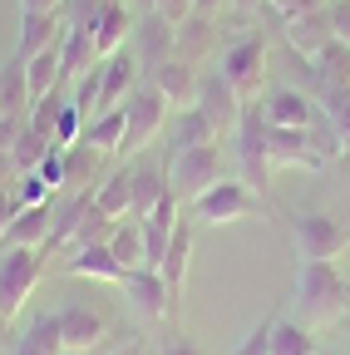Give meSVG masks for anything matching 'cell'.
I'll return each mask as SVG.
<instances>
[{
	"mask_svg": "<svg viewBox=\"0 0 350 355\" xmlns=\"http://www.w3.org/2000/svg\"><path fill=\"white\" fill-rule=\"evenodd\" d=\"M217 74H222V79L237 89V99H242V104L261 99V94H267V35H261V30L237 35V40L227 44L222 69H217Z\"/></svg>",
	"mask_w": 350,
	"mask_h": 355,
	"instance_id": "3957f363",
	"label": "cell"
},
{
	"mask_svg": "<svg viewBox=\"0 0 350 355\" xmlns=\"http://www.w3.org/2000/svg\"><path fill=\"white\" fill-rule=\"evenodd\" d=\"M331 40H335V35H331V15H326V10L286 20V44H291V50H296L301 60H316Z\"/></svg>",
	"mask_w": 350,
	"mask_h": 355,
	"instance_id": "ffe728a7",
	"label": "cell"
},
{
	"mask_svg": "<svg viewBox=\"0 0 350 355\" xmlns=\"http://www.w3.org/2000/svg\"><path fill=\"white\" fill-rule=\"evenodd\" d=\"M15 212H20V198H15V188H0V242H6V232H10Z\"/></svg>",
	"mask_w": 350,
	"mask_h": 355,
	"instance_id": "bcb514c9",
	"label": "cell"
},
{
	"mask_svg": "<svg viewBox=\"0 0 350 355\" xmlns=\"http://www.w3.org/2000/svg\"><path fill=\"white\" fill-rule=\"evenodd\" d=\"M69 0H20V10H64Z\"/></svg>",
	"mask_w": 350,
	"mask_h": 355,
	"instance_id": "c3c4849f",
	"label": "cell"
},
{
	"mask_svg": "<svg viewBox=\"0 0 350 355\" xmlns=\"http://www.w3.org/2000/svg\"><path fill=\"white\" fill-rule=\"evenodd\" d=\"M143 79H153L158 84V94L173 104V109H193L198 104V89H202V74H198V64H188V60H163L153 74H143Z\"/></svg>",
	"mask_w": 350,
	"mask_h": 355,
	"instance_id": "9a60e30c",
	"label": "cell"
},
{
	"mask_svg": "<svg viewBox=\"0 0 350 355\" xmlns=\"http://www.w3.org/2000/svg\"><path fill=\"white\" fill-rule=\"evenodd\" d=\"M60 336H64V350H99L104 336H109V321L99 316L94 306H60Z\"/></svg>",
	"mask_w": 350,
	"mask_h": 355,
	"instance_id": "2e32d148",
	"label": "cell"
},
{
	"mask_svg": "<svg viewBox=\"0 0 350 355\" xmlns=\"http://www.w3.org/2000/svg\"><path fill=\"white\" fill-rule=\"evenodd\" d=\"M45 247H6L0 252V316L15 321V311L30 301V291L45 277Z\"/></svg>",
	"mask_w": 350,
	"mask_h": 355,
	"instance_id": "277c9868",
	"label": "cell"
},
{
	"mask_svg": "<svg viewBox=\"0 0 350 355\" xmlns=\"http://www.w3.org/2000/svg\"><path fill=\"white\" fill-rule=\"evenodd\" d=\"M261 114H267L272 128H311L321 119V104L296 84H281V89H267L261 94Z\"/></svg>",
	"mask_w": 350,
	"mask_h": 355,
	"instance_id": "30bf717a",
	"label": "cell"
},
{
	"mask_svg": "<svg viewBox=\"0 0 350 355\" xmlns=\"http://www.w3.org/2000/svg\"><path fill=\"white\" fill-rule=\"evenodd\" d=\"M321 114H326V123L335 128L340 153H350V84H331V89H321Z\"/></svg>",
	"mask_w": 350,
	"mask_h": 355,
	"instance_id": "1f68e13d",
	"label": "cell"
},
{
	"mask_svg": "<svg viewBox=\"0 0 350 355\" xmlns=\"http://www.w3.org/2000/svg\"><path fill=\"white\" fill-rule=\"evenodd\" d=\"M123 114H128V133H123V153H139V148H148L158 133L168 128V114H173V104L158 94V84L153 79H139L134 84V94L123 99Z\"/></svg>",
	"mask_w": 350,
	"mask_h": 355,
	"instance_id": "8992f818",
	"label": "cell"
},
{
	"mask_svg": "<svg viewBox=\"0 0 350 355\" xmlns=\"http://www.w3.org/2000/svg\"><path fill=\"white\" fill-rule=\"evenodd\" d=\"M114 227H119L114 217H104L99 207H89V212L79 217V227H74V237H69V252H64V257H74V252H84V247H104V242L114 237Z\"/></svg>",
	"mask_w": 350,
	"mask_h": 355,
	"instance_id": "836d02e7",
	"label": "cell"
},
{
	"mask_svg": "<svg viewBox=\"0 0 350 355\" xmlns=\"http://www.w3.org/2000/svg\"><path fill=\"white\" fill-rule=\"evenodd\" d=\"M134 10L123 6V0H114V6H104L99 10V20L89 25V35H94V50H99V60H109V55H119L128 40H134Z\"/></svg>",
	"mask_w": 350,
	"mask_h": 355,
	"instance_id": "e0dca14e",
	"label": "cell"
},
{
	"mask_svg": "<svg viewBox=\"0 0 350 355\" xmlns=\"http://www.w3.org/2000/svg\"><path fill=\"white\" fill-rule=\"evenodd\" d=\"M35 173L45 178V183H50L55 193H64V148H50V153H45V163H40Z\"/></svg>",
	"mask_w": 350,
	"mask_h": 355,
	"instance_id": "60d3db41",
	"label": "cell"
},
{
	"mask_svg": "<svg viewBox=\"0 0 350 355\" xmlns=\"http://www.w3.org/2000/svg\"><path fill=\"white\" fill-rule=\"evenodd\" d=\"M272 326H277V316H267L252 336H242V345H237L232 355H272Z\"/></svg>",
	"mask_w": 350,
	"mask_h": 355,
	"instance_id": "ab89813d",
	"label": "cell"
},
{
	"mask_svg": "<svg viewBox=\"0 0 350 355\" xmlns=\"http://www.w3.org/2000/svg\"><path fill=\"white\" fill-rule=\"evenodd\" d=\"M55 144L50 139H40V133L25 123V133H20V139H15V148H10V163H15V178L20 173H35L40 163H45V153H50Z\"/></svg>",
	"mask_w": 350,
	"mask_h": 355,
	"instance_id": "d590c367",
	"label": "cell"
},
{
	"mask_svg": "<svg viewBox=\"0 0 350 355\" xmlns=\"http://www.w3.org/2000/svg\"><path fill=\"white\" fill-rule=\"evenodd\" d=\"M60 55H64V79H79V74H89L99 64V50H94V35L89 30H64V44H60Z\"/></svg>",
	"mask_w": 350,
	"mask_h": 355,
	"instance_id": "f1b7e54d",
	"label": "cell"
},
{
	"mask_svg": "<svg viewBox=\"0 0 350 355\" xmlns=\"http://www.w3.org/2000/svg\"><path fill=\"white\" fill-rule=\"evenodd\" d=\"M10 178H15V163H10L6 148H0V188H10Z\"/></svg>",
	"mask_w": 350,
	"mask_h": 355,
	"instance_id": "681fc988",
	"label": "cell"
},
{
	"mask_svg": "<svg viewBox=\"0 0 350 355\" xmlns=\"http://www.w3.org/2000/svg\"><path fill=\"white\" fill-rule=\"evenodd\" d=\"M217 15H188L183 25H178V60H188V64H198V60H207V50H212V35H217V25H212Z\"/></svg>",
	"mask_w": 350,
	"mask_h": 355,
	"instance_id": "4316f807",
	"label": "cell"
},
{
	"mask_svg": "<svg viewBox=\"0 0 350 355\" xmlns=\"http://www.w3.org/2000/svg\"><path fill=\"white\" fill-rule=\"evenodd\" d=\"M45 242H50V202L45 207H20L6 242H0V252L6 247H45Z\"/></svg>",
	"mask_w": 350,
	"mask_h": 355,
	"instance_id": "d4e9b609",
	"label": "cell"
},
{
	"mask_svg": "<svg viewBox=\"0 0 350 355\" xmlns=\"http://www.w3.org/2000/svg\"><path fill=\"white\" fill-rule=\"evenodd\" d=\"M267 114H261V99H252V104H242V119H237V128H232V139H237V178L256 193V198H267V188H272V158H267Z\"/></svg>",
	"mask_w": 350,
	"mask_h": 355,
	"instance_id": "7a4b0ae2",
	"label": "cell"
},
{
	"mask_svg": "<svg viewBox=\"0 0 350 355\" xmlns=\"http://www.w3.org/2000/svg\"><path fill=\"white\" fill-rule=\"evenodd\" d=\"M158 355H202V350H198V345H193V340H188V336H183L178 326H173V331L163 336V345H158Z\"/></svg>",
	"mask_w": 350,
	"mask_h": 355,
	"instance_id": "f6af8a7d",
	"label": "cell"
},
{
	"mask_svg": "<svg viewBox=\"0 0 350 355\" xmlns=\"http://www.w3.org/2000/svg\"><path fill=\"white\" fill-rule=\"evenodd\" d=\"M316 350L321 345H316L311 326H301L291 316H277V326H272V355H316Z\"/></svg>",
	"mask_w": 350,
	"mask_h": 355,
	"instance_id": "f546056e",
	"label": "cell"
},
{
	"mask_svg": "<svg viewBox=\"0 0 350 355\" xmlns=\"http://www.w3.org/2000/svg\"><path fill=\"white\" fill-rule=\"evenodd\" d=\"M109 252H114V261L123 266V272H139V266H143V227H139L134 217H123L119 227H114Z\"/></svg>",
	"mask_w": 350,
	"mask_h": 355,
	"instance_id": "4dcf8cb0",
	"label": "cell"
},
{
	"mask_svg": "<svg viewBox=\"0 0 350 355\" xmlns=\"http://www.w3.org/2000/svg\"><path fill=\"white\" fill-rule=\"evenodd\" d=\"M306 69H311V79H316L321 89H331V84H350V44L331 40L316 60H306Z\"/></svg>",
	"mask_w": 350,
	"mask_h": 355,
	"instance_id": "83f0119b",
	"label": "cell"
},
{
	"mask_svg": "<svg viewBox=\"0 0 350 355\" xmlns=\"http://www.w3.org/2000/svg\"><path fill=\"white\" fill-rule=\"evenodd\" d=\"M316 355H335V350H316Z\"/></svg>",
	"mask_w": 350,
	"mask_h": 355,
	"instance_id": "11a10c76",
	"label": "cell"
},
{
	"mask_svg": "<svg viewBox=\"0 0 350 355\" xmlns=\"http://www.w3.org/2000/svg\"><path fill=\"white\" fill-rule=\"evenodd\" d=\"M261 202L267 198H256L242 178H217V183L193 202V217L202 222V227H227V222H242V217H256Z\"/></svg>",
	"mask_w": 350,
	"mask_h": 355,
	"instance_id": "52a82bcc",
	"label": "cell"
},
{
	"mask_svg": "<svg viewBox=\"0 0 350 355\" xmlns=\"http://www.w3.org/2000/svg\"><path fill=\"white\" fill-rule=\"evenodd\" d=\"M10 355H64V336H60V316H55V311L35 316V321L15 336Z\"/></svg>",
	"mask_w": 350,
	"mask_h": 355,
	"instance_id": "603a6c76",
	"label": "cell"
},
{
	"mask_svg": "<svg viewBox=\"0 0 350 355\" xmlns=\"http://www.w3.org/2000/svg\"><path fill=\"white\" fill-rule=\"evenodd\" d=\"M114 355H148V350H143V345H139V340H134V345H119V350H114Z\"/></svg>",
	"mask_w": 350,
	"mask_h": 355,
	"instance_id": "f5cc1de1",
	"label": "cell"
},
{
	"mask_svg": "<svg viewBox=\"0 0 350 355\" xmlns=\"http://www.w3.org/2000/svg\"><path fill=\"white\" fill-rule=\"evenodd\" d=\"M326 15H331V35H335L340 44H350V0H331Z\"/></svg>",
	"mask_w": 350,
	"mask_h": 355,
	"instance_id": "7bdbcfd3",
	"label": "cell"
},
{
	"mask_svg": "<svg viewBox=\"0 0 350 355\" xmlns=\"http://www.w3.org/2000/svg\"><path fill=\"white\" fill-rule=\"evenodd\" d=\"M69 30L64 10H20V40H15V60H35L40 50L60 44Z\"/></svg>",
	"mask_w": 350,
	"mask_h": 355,
	"instance_id": "4fadbf2b",
	"label": "cell"
},
{
	"mask_svg": "<svg viewBox=\"0 0 350 355\" xmlns=\"http://www.w3.org/2000/svg\"><path fill=\"white\" fill-rule=\"evenodd\" d=\"M256 6H267V0H227L222 10H232V15H237V25H242V20H247V15H252Z\"/></svg>",
	"mask_w": 350,
	"mask_h": 355,
	"instance_id": "7dc6e473",
	"label": "cell"
},
{
	"mask_svg": "<svg viewBox=\"0 0 350 355\" xmlns=\"http://www.w3.org/2000/svg\"><path fill=\"white\" fill-rule=\"evenodd\" d=\"M123 296H128V306L139 311V316H148V321H178V311H173V296H168V282H163V272H153V266H139V272H128V282H123Z\"/></svg>",
	"mask_w": 350,
	"mask_h": 355,
	"instance_id": "8fae6325",
	"label": "cell"
},
{
	"mask_svg": "<svg viewBox=\"0 0 350 355\" xmlns=\"http://www.w3.org/2000/svg\"><path fill=\"white\" fill-rule=\"evenodd\" d=\"M198 109L212 119L217 139H232V128H237V119H242V99H237V89H232L222 74H202V89H198Z\"/></svg>",
	"mask_w": 350,
	"mask_h": 355,
	"instance_id": "7c38bea8",
	"label": "cell"
},
{
	"mask_svg": "<svg viewBox=\"0 0 350 355\" xmlns=\"http://www.w3.org/2000/svg\"><path fill=\"white\" fill-rule=\"evenodd\" d=\"M128 193H134V202H128V217L134 222H143L168 193H173V183H168V168L163 163H153V158H143V163H134L128 168Z\"/></svg>",
	"mask_w": 350,
	"mask_h": 355,
	"instance_id": "5bb4252c",
	"label": "cell"
},
{
	"mask_svg": "<svg viewBox=\"0 0 350 355\" xmlns=\"http://www.w3.org/2000/svg\"><path fill=\"white\" fill-rule=\"evenodd\" d=\"M222 6H227V0H193V10H198V15H217Z\"/></svg>",
	"mask_w": 350,
	"mask_h": 355,
	"instance_id": "f907efd6",
	"label": "cell"
},
{
	"mask_svg": "<svg viewBox=\"0 0 350 355\" xmlns=\"http://www.w3.org/2000/svg\"><path fill=\"white\" fill-rule=\"evenodd\" d=\"M79 133H84V114L64 99V109H60V119H55V148H69V144H79Z\"/></svg>",
	"mask_w": 350,
	"mask_h": 355,
	"instance_id": "f35d334b",
	"label": "cell"
},
{
	"mask_svg": "<svg viewBox=\"0 0 350 355\" xmlns=\"http://www.w3.org/2000/svg\"><path fill=\"white\" fill-rule=\"evenodd\" d=\"M10 336H15L10 331V316H0V350H10Z\"/></svg>",
	"mask_w": 350,
	"mask_h": 355,
	"instance_id": "816d5d0a",
	"label": "cell"
},
{
	"mask_svg": "<svg viewBox=\"0 0 350 355\" xmlns=\"http://www.w3.org/2000/svg\"><path fill=\"white\" fill-rule=\"evenodd\" d=\"M128 202H134V193H128V168L109 173V183H99V188H94V207H99L104 217H114V222H123V217H128Z\"/></svg>",
	"mask_w": 350,
	"mask_h": 355,
	"instance_id": "d6a6232c",
	"label": "cell"
},
{
	"mask_svg": "<svg viewBox=\"0 0 350 355\" xmlns=\"http://www.w3.org/2000/svg\"><path fill=\"white\" fill-rule=\"evenodd\" d=\"M15 198H20V207H45V202H55L60 193H55L40 173H20V178H15Z\"/></svg>",
	"mask_w": 350,
	"mask_h": 355,
	"instance_id": "8d00e7d4",
	"label": "cell"
},
{
	"mask_svg": "<svg viewBox=\"0 0 350 355\" xmlns=\"http://www.w3.org/2000/svg\"><path fill=\"white\" fill-rule=\"evenodd\" d=\"M134 74H139V60H134V50H128V44H123L119 55H109V60H104V94H99V114L119 109L128 94H134V84H139Z\"/></svg>",
	"mask_w": 350,
	"mask_h": 355,
	"instance_id": "d6986e66",
	"label": "cell"
},
{
	"mask_svg": "<svg viewBox=\"0 0 350 355\" xmlns=\"http://www.w3.org/2000/svg\"><path fill=\"white\" fill-rule=\"evenodd\" d=\"M188 261H193V222L178 217V227H173V242L158 261V272L168 282V296H173V311H178V296H183V282H188Z\"/></svg>",
	"mask_w": 350,
	"mask_h": 355,
	"instance_id": "ac0fdd59",
	"label": "cell"
},
{
	"mask_svg": "<svg viewBox=\"0 0 350 355\" xmlns=\"http://www.w3.org/2000/svg\"><path fill=\"white\" fill-rule=\"evenodd\" d=\"M64 44V40H60ZM60 44H50V50H40L35 60H25V79H30V99H45L60 89L64 79V55H60Z\"/></svg>",
	"mask_w": 350,
	"mask_h": 355,
	"instance_id": "484cf974",
	"label": "cell"
},
{
	"mask_svg": "<svg viewBox=\"0 0 350 355\" xmlns=\"http://www.w3.org/2000/svg\"><path fill=\"white\" fill-rule=\"evenodd\" d=\"M217 178H222V148L217 144H202V148L168 158V183H173V198L178 202H198Z\"/></svg>",
	"mask_w": 350,
	"mask_h": 355,
	"instance_id": "ba28073f",
	"label": "cell"
},
{
	"mask_svg": "<svg viewBox=\"0 0 350 355\" xmlns=\"http://www.w3.org/2000/svg\"><path fill=\"white\" fill-rule=\"evenodd\" d=\"M267 6H272L281 20H296V15H316V10H326V0H267Z\"/></svg>",
	"mask_w": 350,
	"mask_h": 355,
	"instance_id": "b9f144b4",
	"label": "cell"
},
{
	"mask_svg": "<svg viewBox=\"0 0 350 355\" xmlns=\"http://www.w3.org/2000/svg\"><path fill=\"white\" fill-rule=\"evenodd\" d=\"M123 133H128V114H123V104H119V109H109V114H99V119L84 123L79 144H89V148H99V153L109 158V153H123Z\"/></svg>",
	"mask_w": 350,
	"mask_h": 355,
	"instance_id": "cb8c5ba5",
	"label": "cell"
},
{
	"mask_svg": "<svg viewBox=\"0 0 350 355\" xmlns=\"http://www.w3.org/2000/svg\"><path fill=\"white\" fill-rule=\"evenodd\" d=\"M128 50H134L139 69L153 74L163 60H173V50H178V25H173L163 10H143L134 20V40H128Z\"/></svg>",
	"mask_w": 350,
	"mask_h": 355,
	"instance_id": "9c48e42d",
	"label": "cell"
},
{
	"mask_svg": "<svg viewBox=\"0 0 350 355\" xmlns=\"http://www.w3.org/2000/svg\"><path fill=\"white\" fill-rule=\"evenodd\" d=\"M60 109H64V99H60V94L35 99V109H30V128L40 133V139H50V144H55V119H60Z\"/></svg>",
	"mask_w": 350,
	"mask_h": 355,
	"instance_id": "74e56055",
	"label": "cell"
},
{
	"mask_svg": "<svg viewBox=\"0 0 350 355\" xmlns=\"http://www.w3.org/2000/svg\"><path fill=\"white\" fill-rule=\"evenodd\" d=\"M296 321L301 326H335L345 311H350V282L335 272V261H301L296 272Z\"/></svg>",
	"mask_w": 350,
	"mask_h": 355,
	"instance_id": "6da1fadb",
	"label": "cell"
},
{
	"mask_svg": "<svg viewBox=\"0 0 350 355\" xmlns=\"http://www.w3.org/2000/svg\"><path fill=\"white\" fill-rule=\"evenodd\" d=\"M99 163H104L99 148H89V144H69V148H64V188H74V183H79V188H94L89 178H94Z\"/></svg>",
	"mask_w": 350,
	"mask_h": 355,
	"instance_id": "e575fe53",
	"label": "cell"
},
{
	"mask_svg": "<svg viewBox=\"0 0 350 355\" xmlns=\"http://www.w3.org/2000/svg\"><path fill=\"white\" fill-rule=\"evenodd\" d=\"M202 144H217V128L212 119L193 104V109H178V119H173V139H168V158H178L188 148H202Z\"/></svg>",
	"mask_w": 350,
	"mask_h": 355,
	"instance_id": "7402d4cb",
	"label": "cell"
},
{
	"mask_svg": "<svg viewBox=\"0 0 350 355\" xmlns=\"http://www.w3.org/2000/svg\"><path fill=\"white\" fill-rule=\"evenodd\" d=\"M64 272H69V277H84V282H114V286L128 282V272L114 261L109 242H104V247H84V252H74V257L64 261Z\"/></svg>",
	"mask_w": 350,
	"mask_h": 355,
	"instance_id": "44dd1931",
	"label": "cell"
},
{
	"mask_svg": "<svg viewBox=\"0 0 350 355\" xmlns=\"http://www.w3.org/2000/svg\"><path fill=\"white\" fill-rule=\"evenodd\" d=\"M0 114H6V84H0Z\"/></svg>",
	"mask_w": 350,
	"mask_h": 355,
	"instance_id": "db71d44e",
	"label": "cell"
},
{
	"mask_svg": "<svg viewBox=\"0 0 350 355\" xmlns=\"http://www.w3.org/2000/svg\"><path fill=\"white\" fill-rule=\"evenodd\" d=\"M139 6H143V10H163L173 25H183V20L193 15V0H139Z\"/></svg>",
	"mask_w": 350,
	"mask_h": 355,
	"instance_id": "ee69618b",
	"label": "cell"
},
{
	"mask_svg": "<svg viewBox=\"0 0 350 355\" xmlns=\"http://www.w3.org/2000/svg\"><path fill=\"white\" fill-rule=\"evenodd\" d=\"M291 242L301 261H335L350 247V222L331 212H296L291 217Z\"/></svg>",
	"mask_w": 350,
	"mask_h": 355,
	"instance_id": "5b68a950",
	"label": "cell"
}]
</instances>
